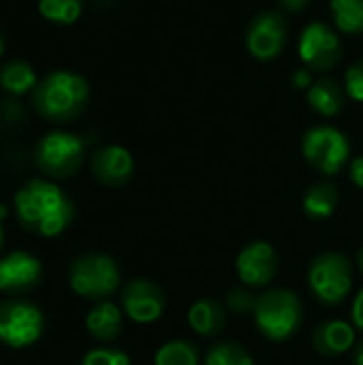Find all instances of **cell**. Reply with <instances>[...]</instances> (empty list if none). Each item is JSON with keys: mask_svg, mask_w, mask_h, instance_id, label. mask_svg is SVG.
Instances as JSON below:
<instances>
[{"mask_svg": "<svg viewBox=\"0 0 363 365\" xmlns=\"http://www.w3.org/2000/svg\"><path fill=\"white\" fill-rule=\"evenodd\" d=\"M15 214L21 227L41 237L60 235L73 220L68 195L49 180H30L15 195Z\"/></svg>", "mask_w": 363, "mask_h": 365, "instance_id": "obj_1", "label": "cell"}, {"mask_svg": "<svg viewBox=\"0 0 363 365\" xmlns=\"http://www.w3.org/2000/svg\"><path fill=\"white\" fill-rule=\"evenodd\" d=\"M88 98L90 86L86 77L73 71H51L39 79L32 90V105L36 113L56 124L75 120L86 109Z\"/></svg>", "mask_w": 363, "mask_h": 365, "instance_id": "obj_2", "label": "cell"}, {"mask_svg": "<svg viewBox=\"0 0 363 365\" xmlns=\"http://www.w3.org/2000/svg\"><path fill=\"white\" fill-rule=\"evenodd\" d=\"M86 156V143L79 135L51 130L34 145V165L47 178L64 180L79 171Z\"/></svg>", "mask_w": 363, "mask_h": 365, "instance_id": "obj_3", "label": "cell"}, {"mask_svg": "<svg viewBox=\"0 0 363 365\" xmlns=\"http://www.w3.org/2000/svg\"><path fill=\"white\" fill-rule=\"evenodd\" d=\"M255 321L261 334L274 342L291 338L302 325V304L295 293L285 289L267 291L259 297Z\"/></svg>", "mask_w": 363, "mask_h": 365, "instance_id": "obj_4", "label": "cell"}, {"mask_svg": "<svg viewBox=\"0 0 363 365\" xmlns=\"http://www.w3.org/2000/svg\"><path fill=\"white\" fill-rule=\"evenodd\" d=\"M71 289L86 299L105 302L120 287V272L107 255H83L73 261L68 272Z\"/></svg>", "mask_w": 363, "mask_h": 365, "instance_id": "obj_5", "label": "cell"}, {"mask_svg": "<svg viewBox=\"0 0 363 365\" xmlns=\"http://www.w3.org/2000/svg\"><path fill=\"white\" fill-rule=\"evenodd\" d=\"M45 329L43 312L26 299H6L0 304V344L26 349L41 340Z\"/></svg>", "mask_w": 363, "mask_h": 365, "instance_id": "obj_6", "label": "cell"}, {"mask_svg": "<svg viewBox=\"0 0 363 365\" xmlns=\"http://www.w3.org/2000/svg\"><path fill=\"white\" fill-rule=\"evenodd\" d=\"M304 158L325 175H336L349 160V139L334 126H315L302 139Z\"/></svg>", "mask_w": 363, "mask_h": 365, "instance_id": "obj_7", "label": "cell"}, {"mask_svg": "<svg viewBox=\"0 0 363 365\" xmlns=\"http://www.w3.org/2000/svg\"><path fill=\"white\" fill-rule=\"evenodd\" d=\"M308 282L312 293L323 304H340L353 284V274L349 259L338 252H325L315 259Z\"/></svg>", "mask_w": 363, "mask_h": 365, "instance_id": "obj_8", "label": "cell"}, {"mask_svg": "<svg viewBox=\"0 0 363 365\" xmlns=\"http://www.w3.org/2000/svg\"><path fill=\"white\" fill-rule=\"evenodd\" d=\"M297 51L310 71H329L342 58V41L338 32L327 24L312 21L302 30Z\"/></svg>", "mask_w": 363, "mask_h": 365, "instance_id": "obj_9", "label": "cell"}, {"mask_svg": "<svg viewBox=\"0 0 363 365\" xmlns=\"http://www.w3.org/2000/svg\"><path fill=\"white\" fill-rule=\"evenodd\" d=\"M287 38H289V28L282 13L278 11L259 13L246 30V47L250 56L261 62H270L278 58L287 47Z\"/></svg>", "mask_w": 363, "mask_h": 365, "instance_id": "obj_10", "label": "cell"}, {"mask_svg": "<svg viewBox=\"0 0 363 365\" xmlns=\"http://www.w3.org/2000/svg\"><path fill=\"white\" fill-rule=\"evenodd\" d=\"M43 276L41 261L30 252L15 250L0 259V293L21 295L32 291Z\"/></svg>", "mask_w": 363, "mask_h": 365, "instance_id": "obj_11", "label": "cell"}, {"mask_svg": "<svg viewBox=\"0 0 363 365\" xmlns=\"http://www.w3.org/2000/svg\"><path fill=\"white\" fill-rule=\"evenodd\" d=\"M122 308L135 323H154L165 310V293L150 280H131L122 289Z\"/></svg>", "mask_w": 363, "mask_h": 365, "instance_id": "obj_12", "label": "cell"}, {"mask_svg": "<svg viewBox=\"0 0 363 365\" xmlns=\"http://www.w3.org/2000/svg\"><path fill=\"white\" fill-rule=\"evenodd\" d=\"M237 274L248 287H265L278 269L276 252L265 242H255L237 255Z\"/></svg>", "mask_w": 363, "mask_h": 365, "instance_id": "obj_13", "label": "cell"}, {"mask_svg": "<svg viewBox=\"0 0 363 365\" xmlns=\"http://www.w3.org/2000/svg\"><path fill=\"white\" fill-rule=\"evenodd\" d=\"M94 178L105 186H122L133 178V156L122 145H105L96 150L90 158Z\"/></svg>", "mask_w": 363, "mask_h": 365, "instance_id": "obj_14", "label": "cell"}, {"mask_svg": "<svg viewBox=\"0 0 363 365\" xmlns=\"http://www.w3.org/2000/svg\"><path fill=\"white\" fill-rule=\"evenodd\" d=\"M312 344L321 355H340L355 344V331L344 321H329L315 329Z\"/></svg>", "mask_w": 363, "mask_h": 365, "instance_id": "obj_15", "label": "cell"}, {"mask_svg": "<svg viewBox=\"0 0 363 365\" xmlns=\"http://www.w3.org/2000/svg\"><path fill=\"white\" fill-rule=\"evenodd\" d=\"M344 98H347L344 88L332 77H323L308 88V105L319 115H325V118L338 115L344 107Z\"/></svg>", "mask_w": 363, "mask_h": 365, "instance_id": "obj_16", "label": "cell"}, {"mask_svg": "<svg viewBox=\"0 0 363 365\" xmlns=\"http://www.w3.org/2000/svg\"><path fill=\"white\" fill-rule=\"evenodd\" d=\"M86 327L90 331L92 338L96 340H116L122 334V312L116 304L111 302H98L88 319H86Z\"/></svg>", "mask_w": 363, "mask_h": 365, "instance_id": "obj_17", "label": "cell"}, {"mask_svg": "<svg viewBox=\"0 0 363 365\" xmlns=\"http://www.w3.org/2000/svg\"><path fill=\"white\" fill-rule=\"evenodd\" d=\"M39 83V77L30 62L13 58L0 66V88L11 96H24L32 92Z\"/></svg>", "mask_w": 363, "mask_h": 365, "instance_id": "obj_18", "label": "cell"}, {"mask_svg": "<svg viewBox=\"0 0 363 365\" xmlns=\"http://www.w3.org/2000/svg\"><path fill=\"white\" fill-rule=\"evenodd\" d=\"M188 323L199 336L210 338V336H216L225 327L227 314H225V308L216 299H199L188 310Z\"/></svg>", "mask_w": 363, "mask_h": 365, "instance_id": "obj_19", "label": "cell"}, {"mask_svg": "<svg viewBox=\"0 0 363 365\" xmlns=\"http://www.w3.org/2000/svg\"><path fill=\"white\" fill-rule=\"evenodd\" d=\"M336 205H338V190L329 182L315 184L312 188H308V192L304 197V212L315 220L329 218L334 214Z\"/></svg>", "mask_w": 363, "mask_h": 365, "instance_id": "obj_20", "label": "cell"}, {"mask_svg": "<svg viewBox=\"0 0 363 365\" xmlns=\"http://www.w3.org/2000/svg\"><path fill=\"white\" fill-rule=\"evenodd\" d=\"M39 15L56 26H71L83 13V0H36Z\"/></svg>", "mask_w": 363, "mask_h": 365, "instance_id": "obj_21", "label": "cell"}, {"mask_svg": "<svg viewBox=\"0 0 363 365\" xmlns=\"http://www.w3.org/2000/svg\"><path fill=\"white\" fill-rule=\"evenodd\" d=\"M334 24L344 34L363 32V0H332L329 2Z\"/></svg>", "mask_w": 363, "mask_h": 365, "instance_id": "obj_22", "label": "cell"}, {"mask_svg": "<svg viewBox=\"0 0 363 365\" xmlns=\"http://www.w3.org/2000/svg\"><path fill=\"white\" fill-rule=\"evenodd\" d=\"M154 365H199V355L193 344L184 340H173L158 349Z\"/></svg>", "mask_w": 363, "mask_h": 365, "instance_id": "obj_23", "label": "cell"}, {"mask_svg": "<svg viewBox=\"0 0 363 365\" xmlns=\"http://www.w3.org/2000/svg\"><path fill=\"white\" fill-rule=\"evenodd\" d=\"M205 365H255V364H252V357L246 353V349H244V346L233 344V342H225V344L214 346V349L208 353Z\"/></svg>", "mask_w": 363, "mask_h": 365, "instance_id": "obj_24", "label": "cell"}, {"mask_svg": "<svg viewBox=\"0 0 363 365\" xmlns=\"http://www.w3.org/2000/svg\"><path fill=\"white\" fill-rule=\"evenodd\" d=\"M344 92L351 101L363 103V60H357L347 68L344 75Z\"/></svg>", "mask_w": 363, "mask_h": 365, "instance_id": "obj_25", "label": "cell"}, {"mask_svg": "<svg viewBox=\"0 0 363 365\" xmlns=\"http://www.w3.org/2000/svg\"><path fill=\"white\" fill-rule=\"evenodd\" d=\"M81 365H131V359L122 353V351H113V349H96L90 351Z\"/></svg>", "mask_w": 363, "mask_h": 365, "instance_id": "obj_26", "label": "cell"}, {"mask_svg": "<svg viewBox=\"0 0 363 365\" xmlns=\"http://www.w3.org/2000/svg\"><path fill=\"white\" fill-rule=\"evenodd\" d=\"M257 297L250 293V291H242V289H233L227 297V304L229 308L235 312V314H248V312H255L257 308Z\"/></svg>", "mask_w": 363, "mask_h": 365, "instance_id": "obj_27", "label": "cell"}, {"mask_svg": "<svg viewBox=\"0 0 363 365\" xmlns=\"http://www.w3.org/2000/svg\"><path fill=\"white\" fill-rule=\"evenodd\" d=\"M291 83L297 88V90H308L315 81H312V71L308 66H302L297 71H293L291 75Z\"/></svg>", "mask_w": 363, "mask_h": 365, "instance_id": "obj_28", "label": "cell"}, {"mask_svg": "<svg viewBox=\"0 0 363 365\" xmlns=\"http://www.w3.org/2000/svg\"><path fill=\"white\" fill-rule=\"evenodd\" d=\"M310 0H278L280 9L287 11V13H302L306 6H308Z\"/></svg>", "mask_w": 363, "mask_h": 365, "instance_id": "obj_29", "label": "cell"}, {"mask_svg": "<svg viewBox=\"0 0 363 365\" xmlns=\"http://www.w3.org/2000/svg\"><path fill=\"white\" fill-rule=\"evenodd\" d=\"M353 323L363 331V291H359V295L353 302Z\"/></svg>", "mask_w": 363, "mask_h": 365, "instance_id": "obj_30", "label": "cell"}, {"mask_svg": "<svg viewBox=\"0 0 363 365\" xmlns=\"http://www.w3.org/2000/svg\"><path fill=\"white\" fill-rule=\"evenodd\" d=\"M351 180H353L359 188H363V156L355 158V160L351 163Z\"/></svg>", "mask_w": 363, "mask_h": 365, "instance_id": "obj_31", "label": "cell"}, {"mask_svg": "<svg viewBox=\"0 0 363 365\" xmlns=\"http://www.w3.org/2000/svg\"><path fill=\"white\" fill-rule=\"evenodd\" d=\"M353 359H355V365H363V342L357 344V349L353 353Z\"/></svg>", "mask_w": 363, "mask_h": 365, "instance_id": "obj_32", "label": "cell"}, {"mask_svg": "<svg viewBox=\"0 0 363 365\" xmlns=\"http://www.w3.org/2000/svg\"><path fill=\"white\" fill-rule=\"evenodd\" d=\"M4 216H6V207L0 205V248H2V244H4V231H2V220H4Z\"/></svg>", "mask_w": 363, "mask_h": 365, "instance_id": "obj_33", "label": "cell"}, {"mask_svg": "<svg viewBox=\"0 0 363 365\" xmlns=\"http://www.w3.org/2000/svg\"><path fill=\"white\" fill-rule=\"evenodd\" d=\"M357 265H359V269H362V274H363V250L357 252Z\"/></svg>", "mask_w": 363, "mask_h": 365, "instance_id": "obj_34", "label": "cell"}, {"mask_svg": "<svg viewBox=\"0 0 363 365\" xmlns=\"http://www.w3.org/2000/svg\"><path fill=\"white\" fill-rule=\"evenodd\" d=\"M2 53H4V38H2V34H0V58H2Z\"/></svg>", "mask_w": 363, "mask_h": 365, "instance_id": "obj_35", "label": "cell"}]
</instances>
